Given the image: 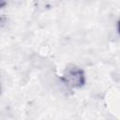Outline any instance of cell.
Listing matches in <instances>:
<instances>
[{"mask_svg": "<svg viewBox=\"0 0 120 120\" xmlns=\"http://www.w3.org/2000/svg\"><path fill=\"white\" fill-rule=\"evenodd\" d=\"M117 30H118V33L120 34V19H119V21L117 22Z\"/></svg>", "mask_w": 120, "mask_h": 120, "instance_id": "obj_2", "label": "cell"}, {"mask_svg": "<svg viewBox=\"0 0 120 120\" xmlns=\"http://www.w3.org/2000/svg\"><path fill=\"white\" fill-rule=\"evenodd\" d=\"M62 80L70 87L80 88L85 82L84 72L81 68L75 65H68L64 70Z\"/></svg>", "mask_w": 120, "mask_h": 120, "instance_id": "obj_1", "label": "cell"}]
</instances>
